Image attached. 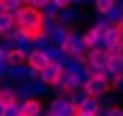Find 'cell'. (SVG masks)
Returning <instances> with one entry per match:
<instances>
[{"label": "cell", "instance_id": "1", "mask_svg": "<svg viewBox=\"0 0 123 116\" xmlns=\"http://www.w3.org/2000/svg\"><path fill=\"white\" fill-rule=\"evenodd\" d=\"M12 17H15V24H19V27H24V29H29V32L41 29V22H43L41 10L34 7V5H22L19 12H15Z\"/></svg>", "mask_w": 123, "mask_h": 116}, {"label": "cell", "instance_id": "2", "mask_svg": "<svg viewBox=\"0 0 123 116\" xmlns=\"http://www.w3.org/2000/svg\"><path fill=\"white\" fill-rule=\"evenodd\" d=\"M60 48H63V51H65V56H70V58H82V56H85V51H87L85 39H82V32H70V34H68V39L60 44Z\"/></svg>", "mask_w": 123, "mask_h": 116}, {"label": "cell", "instance_id": "3", "mask_svg": "<svg viewBox=\"0 0 123 116\" xmlns=\"http://www.w3.org/2000/svg\"><path fill=\"white\" fill-rule=\"evenodd\" d=\"M48 111V116H75V104L65 97V94H60V97H53L48 106H43Z\"/></svg>", "mask_w": 123, "mask_h": 116}, {"label": "cell", "instance_id": "4", "mask_svg": "<svg viewBox=\"0 0 123 116\" xmlns=\"http://www.w3.org/2000/svg\"><path fill=\"white\" fill-rule=\"evenodd\" d=\"M82 87L87 90V94H94V97H101V94H106L109 90H113V87H111V80L97 77V75H89V80H87Z\"/></svg>", "mask_w": 123, "mask_h": 116}, {"label": "cell", "instance_id": "5", "mask_svg": "<svg viewBox=\"0 0 123 116\" xmlns=\"http://www.w3.org/2000/svg\"><path fill=\"white\" fill-rule=\"evenodd\" d=\"M80 19H82L80 5H68V7H60V10H58V22H63V24L70 27V29H73Z\"/></svg>", "mask_w": 123, "mask_h": 116}, {"label": "cell", "instance_id": "6", "mask_svg": "<svg viewBox=\"0 0 123 116\" xmlns=\"http://www.w3.org/2000/svg\"><path fill=\"white\" fill-rule=\"evenodd\" d=\"M60 70H63V63H46L41 70H39V80L46 82V85H53L58 77H60Z\"/></svg>", "mask_w": 123, "mask_h": 116}, {"label": "cell", "instance_id": "7", "mask_svg": "<svg viewBox=\"0 0 123 116\" xmlns=\"http://www.w3.org/2000/svg\"><path fill=\"white\" fill-rule=\"evenodd\" d=\"M68 34H70V27H65L63 22H55L53 24V29L48 32V36H51V44H55V46H60L65 39H68Z\"/></svg>", "mask_w": 123, "mask_h": 116}, {"label": "cell", "instance_id": "8", "mask_svg": "<svg viewBox=\"0 0 123 116\" xmlns=\"http://www.w3.org/2000/svg\"><path fill=\"white\" fill-rule=\"evenodd\" d=\"M48 63V56H46V51L43 48H31L29 51V56H27V65H31V68H43Z\"/></svg>", "mask_w": 123, "mask_h": 116}, {"label": "cell", "instance_id": "9", "mask_svg": "<svg viewBox=\"0 0 123 116\" xmlns=\"http://www.w3.org/2000/svg\"><path fill=\"white\" fill-rule=\"evenodd\" d=\"M41 111H43V106H41V97H29V99L22 102V114H27V116H36V114H41Z\"/></svg>", "mask_w": 123, "mask_h": 116}, {"label": "cell", "instance_id": "10", "mask_svg": "<svg viewBox=\"0 0 123 116\" xmlns=\"http://www.w3.org/2000/svg\"><path fill=\"white\" fill-rule=\"evenodd\" d=\"M82 39H85V46H87V48H99L101 34H99L94 27H87V29H82Z\"/></svg>", "mask_w": 123, "mask_h": 116}, {"label": "cell", "instance_id": "11", "mask_svg": "<svg viewBox=\"0 0 123 116\" xmlns=\"http://www.w3.org/2000/svg\"><path fill=\"white\" fill-rule=\"evenodd\" d=\"M43 51H46V56H48V61H51V63H63L65 58H68L65 51L60 48V46H55V44H48Z\"/></svg>", "mask_w": 123, "mask_h": 116}, {"label": "cell", "instance_id": "12", "mask_svg": "<svg viewBox=\"0 0 123 116\" xmlns=\"http://www.w3.org/2000/svg\"><path fill=\"white\" fill-rule=\"evenodd\" d=\"M7 75H10L15 82H19V80H27V77H29V65H27V63H19V65H10Z\"/></svg>", "mask_w": 123, "mask_h": 116}, {"label": "cell", "instance_id": "13", "mask_svg": "<svg viewBox=\"0 0 123 116\" xmlns=\"http://www.w3.org/2000/svg\"><path fill=\"white\" fill-rule=\"evenodd\" d=\"M31 34V44H34V48H46L48 44H51V36L43 32V29H36V32H29Z\"/></svg>", "mask_w": 123, "mask_h": 116}, {"label": "cell", "instance_id": "14", "mask_svg": "<svg viewBox=\"0 0 123 116\" xmlns=\"http://www.w3.org/2000/svg\"><path fill=\"white\" fill-rule=\"evenodd\" d=\"M7 63L10 65H19V63H27V53L19 48V46H12L7 51Z\"/></svg>", "mask_w": 123, "mask_h": 116}, {"label": "cell", "instance_id": "15", "mask_svg": "<svg viewBox=\"0 0 123 116\" xmlns=\"http://www.w3.org/2000/svg\"><path fill=\"white\" fill-rule=\"evenodd\" d=\"M121 36H123V29H121L118 24H109V27H106V32H104L106 44H116V41H121Z\"/></svg>", "mask_w": 123, "mask_h": 116}, {"label": "cell", "instance_id": "16", "mask_svg": "<svg viewBox=\"0 0 123 116\" xmlns=\"http://www.w3.org/2000/svg\"><path fill=\"white\" fill-rule=\"evenodd\" d=\"M65 97H68L75 106H82V104H85V99H87L89 94H87V90H85V87H77V90H70Z\"/></svg>", "mask_w": 123, "mask_h": 116}, {"label": "cell", "instance_id": "17", "mask_svg": "<svg viewBox=\"0 0 123 116\" xmlns=\"http://www.w3.org/2000/svg\"><path fill=\"white\" fill-rule=\"evenodd\" d=\"M104 17H106L111 24H118V19L123 17V5H118V3H116V5H111V7L104 12Z\"/></svg>", "mask_w": 123, "mask_h": 116}, {"label": "cell", "instance_id": "18", "mask_svg": "<svg viewBox=\"0 0 123 116\" xmlns=\"http://www.w3.org/2000/svg\"><path fill=\"white\" fill-rule=\"evenodd\" d=\"M0 102H17V94H15V85H0Z\"/></svg>", "mask_w": 123, "mask_h": 116}, {"label": "cell", "instance_id": "19", "mask_svg": "<svg viewBox=\"0 0 123 116\" xmlns=\"http://www.w3.org/2000/svg\"><path fill=\"white\" fill-rule=\"evenodd\" d=\"M109 24H111V22H109V19H106L104 15L94 12V17H92V27H94V29H97V32H99L101 36H104V32H106V27H109Z\"/></svg>", "mask_w": 123, "mask_h": 116}, {"label": "cell", "instance_id": "20", "mask_svg": "<svg viewBox=\"0 0 123 116\" xmlns=\"http://www.w3.org/2000/svg\"><path fill=\"white\" fill-rule=\"evenodd\" d=\"M15 27V17L10 12H0V36H3L5 32H10Z\"/></svg>", "mask_w": 123, "mask_h": 116}, {"label": "cell", "instance_id": "21", "mask_svg": "<svg viewBox=\"0 0 123 116\" xmlns=\"http://www.w3.org/2000/svg\"><path fill=\"white\" fill-rule=\"evenodd\" d=\"M106 65H109V70L116 75V73H123V58H121V53L118 56H109L106 58Z\"/></svg>", "mask_w": 123, "mask_h": 116}, {"label": "cell", "instance_id": "22", "mask_svg": "<svg viewBox=\"0 0 123 116\" xmlns=\"http://www.w3.org/2000/svg\"><path fill=\"white\" fill-rule=\"evenodd\" d=\"M58 10H60V7L53 3V0H48V3L41 7V15H43V17H58Z\"/></svg>", "mask_w": 123, "mask_h": 116}, {"label": "cell", "instance_id": "23", "mask_svg": "<svg viewBox=\"0 0 123 116\" xmlns=\"http://www.w3.org/2000/svg\"><path fill=\"white\" fill-rule=\"evenodd\" d=\"M111 5H116V0H94V5H92V7H94V12L104 15V12H106Z\"/></svg>", "mask_w": 123, "mask_h": 116}, {"label": "cell", "instance_id": "24", "mask_svg": "<svg viewBox=\"0 0 123 116\" xmlns=\"http://www.w3.org/2000/svg\"><path fill=\"white\" fill-rule=\"evenodd\" d=\"M3 7H5V12H10V15H15V12H19V7H22V3H19V0H3Z\"/></svg>", "mask_w": 123, "mask_h": 116}, {"label": "cell", "instance_id": "25", "mask_svg": "<svg viewBox=\"0 0 123 116\" xmlns=\"http://www.w3.org/2000/svg\"><path fill=\"white\" fill-rule=\"evenodd\" d=\"M99 104H104V106H113V104H116V94H113V90H109L106 94H101V97H99Z\"/></svg>", "mask_w": 123, "mask_h": 116}, {"label": "cell", "instance_id": "26", "mask_svg": "<svg viewBox=\"0 0 123 116\" xmlns=\"http://www.w3.org/2000/svg\"><path fill=\"white\" fill-rule=\"evenodd\" d=\"M97 106H99V97H94V94H89L82 104V109H87V111H97Z\"/></svg>", "mask_w": 123, "mask_h": 116}, {"label": "cell", "instance_id": "27", "mask_svg": "<svg viewBox=\"0 0 123 116\" xmlns=\"http://www.w3.org/2000/svg\"><path fill=\"white\" fill-rule=\"evenodd\" d=\"M51 92H53L55 97H60V94H68V87H65L63 82H60V80H55V82L51 85Z\"/></svg>", "mask_w": 123, "mask_h": 116}, {"label": "cell", "instance_id": "28", "mask_svg": "<svg viewBox=\"0 0 123 116\" xmlns=\"http://www.w3.org/2000/svg\"><path fill=\"white\" fill-rule=\"evenodd\" d=\"M121 51H123L121 41H116V44H109V46H106V56H118Z\"/></svg>", "mask_w": 123, "mask_h": 116}, {"label": "cell", "instance_id": "29", "mask_svg": "<svg viewBox=\"0 0 123 116\" xmlns=\"http://www.w3.org/2000/svg\"><path fill=\"white\" fill-rule=\"evenodd\" d=\"M109 116H123V106H121V104L109 106Z\"/></svg>", "mask_w": 123, "mask_h": 116}, {"label": "cell", "instance_id": "30", "mask_svg": "<svg viewBox=\"0 0 123 116\" xmlns=\"http://www.w3.org/2000/svg\"><path fill=\"white\" fill-rule=\"evenodd\" d=\"M94 116H109V106L99 104V106H97V111H94Z\"/></svg>", "mask_w": 123, "mask_h": 116}, {"label": "cell", "instance_id": "31", "mask_svg": "<svg viewBox=\"0 0 123 116\" xmlns=\"http://www.w3.org/2000/svg\"><path fill=\"white\" fill-rule=\"evenodd\" d=\"M75 116H94V111H87V109L77 106V109H75Z\"/></svg>", "mask_w": 123, "mask_h": 116}, {"label": "cell", "instance_id": "32", "mask_svg": "<svg viewBox=\"0 0 123 116\" xmlns=\"http://www.w3.org/2000/svg\"><path fill=\"white\" fill-rule=\"evenodd\" d=\"M53 3H55L58 7H68V5H73V0H53Z\"/></svg>", "mask_w": 123, "mask_h": 116}, {"label": "cell", "instance_id": "33", "mask_svg": "<svg viewBox=\"0 0 123 116\" xmlns=\"http://www.w3.org/2000/svg\"><path fill=\"white\" fill-rule=\"evenodd\" d=\"M29 77H31V80H39V68H31V65H29Z\"/></svg>", "mask_w": 123, "mask_h": 116}, {"label": "cell", "instance_id": "34", "mask_svg": "<svg viewBox=\"0 0 123 116\" xmlns=\"http://www.w3.org/2000/svg\"><path fill=\"white\" fill-rule=\"evenodd\" d=\"M46 3H48V0H31V5H34V7H39V10H41Z\"/></svg>", "mask_w": 123, "mask_h": 116}, {"label": "cell", "instance_id": "35", "mask_svg": "<svg viewBox=\"0 0 123 116\" xmlns=\"http://www.w3.org/2000/svg\"><path fill=\"white\" fill-rule=\"evenodd\" d=\"M0 116H5V102H0Z\"/></svg>", "mask_w": 123, "mask_h": 116}, {"label": "cell", "instance_id": "36", "mask_svg": "<svg viewBox=\"0 0 123 116\" xmlns=\"http://www.w3.org/2000/svg\"><path fill=\"white\" fill-rule=\"evenodd\" d=\"M73 5H85V0H73Z\"/></svg>", "mask_w": 123, "mask_h": 116}, {"label": "cell", "instance_id": "37", "mask_svg": "<svg viewBox=\"0 0 123 116\" xmlns=\"http://www.w3.org/2000/svg\"><path fill=\"white\" fill-rule=\"evenodd\" d=\"M19 3H22V5H31V0H19Z\"/></svg>", "mask_w": 123, "mask_h": 116}, {"label": "cell", "instance_id": "38", "mask_svg": "<svg viewBox=\"0 0 123 116\" xmlns=\"http://www.w3.org/2000/svg\"><path fill=\"white\" fill-rule=\"evenodd\" d=\"M85 5H94V0H85Z\"/></svg>", "mask_w": 123, "mask_h": 116}, {"label": "cell", "instance_id": "39", "mask_svg": "<svg viewBox=\"0 0 123 116\" xmlns=\"http://www.w3.org/2000/svg\"><path fill=\"white\" fill-rule=\"evenodd\" d=\"M118 27H121V29H123V17H121V19H118Z\"/></svg>", "mask_w": 123, "mask_h": 116}, {"label": "cell", "instance_id": "40", "mask_svg": "<svg viewBox=\"0 0 123 116\" xmlns=\"http://www.w3.org/2000/svg\"><path fill=\"white\" fill-rule=\"evenodd\" d=\"M0 12H5V7H3V0H0Z\"/></svg>", "mask_w": 123, "mask_h": 116}, {"label": "cell", "instance_id": "41", "mask_svg": "<svg viewBox=\"0 0 123 116\" xmlns=\"http://www.w3.org/2000/svg\"><path fill=\"white\" fill-rule=\"evenodd\" d=\"M17 116H27V114H17Z\"/></svg>", "mask_w": 123, "mask_h": 116}, {"label": "cell", "instance_id": "42", "mask_svg": "<svg viewBox=\"0 0 123 116\" xmlns=\"http://www.w3.org/2000/svg\"><path fill=\"white\" fill-rule=\"evenodd\" d=\"M121 46H123V36H121Z\"/></svg>", "mask_w": 123, "mask_h": 116}, {"label": "cell", "instance_id": "43", "mask_svg": "<svg viewBox=\"0 0 123 116\" xmlns=\"http://www.w3.org/2000/svg\"><path fill=\"white\" fill-rule=\"evenodd\" d=\"M121 58H123V51H121Z\"/></svg>", "mask_w": 123, "mask_h": 116}, {"label": "cell", "instance_id": "44", "mask_svg": "<svg viewBox=\"0 0 123 116\" xmlns=\"http://www.w3.org/2000/svg\"><path fill=\"white\" fill-rule=\"evenodd\" d=\"M0 41H3V36H0Z\"/></svg>", "mask_w": 123, "mask_h": 116}]
</instances>
